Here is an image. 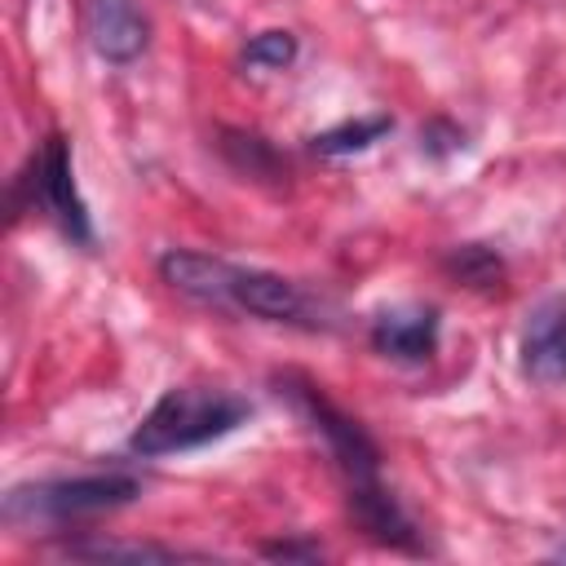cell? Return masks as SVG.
I'll return each instance as SVG.
<instances>
[{"mask_svg":"<svg viewBox=\"0 0 566 566\" xmlns=\"http://www.w3.org/2000/svg\"><path fill=\"white\" fill-rule=\"evenodd\" d=\"M248 402L230 389H208V385H177L168 389L133 429L128 447L137 455H172V451H195L203 442L226 438L248 420Z\"/></svg>","mask_w":566,"mask_h":566,"instance_id":"1","label":"cell"},{"mask_svg":"<svg viewBox=\"0 0 566 566\" xmlns=\"http://www.w3.org/2000/svg\"><path fill=\"white\" fill-rule=\"evenodd\" d=\"M142 495V482L133 473H88V478H57V482H31L13 486L4 495L9 522H80L93 513H111Z\"/></svg>","mask_w":566,"mask_h":566,"instance_id":"2","label":"cell"},{"mask_svg":"<svg viewBox=\"0 0 566 566\" xmlns=\"http://www.w3.org/2000/svg\"><path fill=\"white\" fill-rule=\"evenodd\" d=\"M18 181L31 190V208L40 203V208L62 226L66 239H75V243H93V226H88V208H84V199H80V190H75L71 146H66V137L53 133V137L40 146V155L31 159V172L18 177Z\"/></svg>","mask_w":566,"mask_h":566,"instance_id":"3","label":"cell"},{"mask_svg":"<svg viewBox=\"0 0 566 566\" xmlns=\"http://www.w3.org/2000/svg\"><path fill=\"white\" fill-rule=\"evenodd\" d=\"M287 385H292V380H287ZM287 394H292V402L305 411V420L323 433L327 451H332L336 464L349 473V482H371V478H376V442L363 433V424L349 420L345 411H336L314 385H292Z\"/></svg>","mask_w":566,"mask_h":566,"instance_id":"4","label":"cell"},{"mask_svg":"<svg viewBox=\"0 0 566 566\" xmlns=\"http://www.w3.org/2000/svg\"><path fill=\"white\" fill-rule=\"evenodd\" d=\"M522 371L535 385L566 380V296L539 305L522 332Z\"/></svg>","mask_w":566,"mask_h":566,"instance_id":"5","label":"cell"},{"mask_svg":"<svg viewBox=\"0 0 566 566\" xmlns=\"http://www.w3.org/2000/svg\"><path fill=\"white\" fill-rule=\"evenodd\" d=\"M234 270H239V265H230V261H221V256L186 252V248H172V252L159 256L164 283L177 287L181 296H195V301H208V305H230Z\"/></svg>","mask_w":566,"mask_h":566,"instance_id":"6","label":"cell"},{"mask_svg":"<svg viewBox=\"0 0 566 566\" xmlns=\"http://www.w3.org/2000/svg\"><path fill=\"white\" fill-rule=\"evenodd\" d=\"M230 305L256 314V318H274V323H301L310 314L305 292L270 270H234V287H230Z\"/></svg>","mask_w":566,"mask_h":566,"instance_id":"7","label":"cell"},{"mask_svg":"<svg viewBox=\"0 0 566 566\" xmlns=\"http://www.w3.org/2000/svg\"><path fill=\"white\" fill-rule=\"evenodd\" d=\"M371 345L385 358L398 363H424L438 349V310L411 305V310H385L371 323Z\"/></svg>","mask_w":566,"mask_h":566,"instance_id":"8","label":"cell"},{"mask_svg":"<svg viewBox=\"0 0 566 566\" xmlns=\"http://www.w3.org/2000/svg\"><path fill=\"white\" fill-rule=\"evenodd\" d=\"M88 35L106 62H133L146 49V18L137 0H88Z\"/></svg>","mask_w":566,"mask_h":566,"instance_id":"9","label":"cell"},{"mask_svg":"<svg viewBox=\"0 0 566 566\" xmlns=\"http://www.w3.org/2000/svg\"><path fill=\"white\" fill-rule=\"evenodd\" d=\"M349 513L354 522L376 539V544H389V548H416V526L411 517L398 509V500L371 478V482H349Z\"/></svg>","mask_w":566,"mask_h":566,"instance_id":"10","label":"cell"},{"mask_svg":"<svg viewBox=\"0 0 566 566\" xmlns=\"http://www.w3.org/2000/svg\"><path fill=\"white\" fill-rule=\"evenodd\" d=\"M389 128H394V119H389V115L349 119V124H336V128L318 133V137H314V150H318V155H354V150H367L371 142H380Z\"/></svg>","mask_w":566,"mask_h":566,"instance_id":"11","label":"cell"},{"mask_svg":"<svg viewBox=\"0 0 566 566\" xmlns=\"http://www.w3.org/2000/svg\"><path fill=\"white\" fill-rule=\"evenodd\" d=\"M447 270L451 274H460L464 283H473V287H491L495 279H500V256L491 252V248H482V243H464V248H455L451 256H447Z\"/></svg>","mask_w":566,"mask_h":566,"instance_id":"12","label":"cell"},{"mask_svg":"<svg viewBox=\"0 0 566 566\" xmlns=\"http://www.w3.org/2000/svg\"><path fill=\"white\" fill-rule=\"evenodd\" d=\"M292 57H296V35H292V31H261V35H252L248 49H243V62H248V66H270V71L287 66Z\"/></svg>","mask_w":566,"mask_h":566,"instance_id":"13","label":"cell"},{"mask_svg":"<svg viewBox=\"0 0 566 566\" xmlns=\"http://www.w3.org/2000/svg\"><path fill=\"white\" fill-rule=\"evenodd\" d=\"M226 155L234 159V168H243V172H252V177L279 172L274 150H270L261 137H252V133H226Z\"/></svg>","mask_w":566,"mask_h":566,"instance_id":"14","label":"cell"},{"mask_svg":"<svg viewBox=\"0 0 566 566\" xmlns=\"http://www.w3.org/2000/svg\"><path fill=\"white\" fill-rule=\"evenodd\" d=\"M71 557H133V562H168L172 548L159 544H71Z\"/></svg>","mask_w":566,"mask_h":566,"instance_id":"15","label":"cell"},{"mask_svg":"<svg viewBox=\"0 0 566 566\" xmlns=\"http://www.w3.org/2000/svg\"><path fill=\"white\" fill-rule=\"evenodd\" d=\"M420 146H424L429 155H438V159H442V155H451V150H460V146H464V133H460V128H451L447 119H433V124L420 133Z\"/></svg>","mask_w":566,"mask_h":566,"instance_id":"16","label":"cell"},{"mask_svg":"<svg viewBox=\"0 0 566 566\" xmlns=\"http://www.w3.org/2000/svg\"><path fill=\"white\" fill-rule=\"evenodd\" d=\"M261 553L265 557H292V562H318V548L314 544H265Z\"/></svg>","mask_w":566,"mask_h":566,"instance_id":"17","label":"cell"},{"mask_svg":"<svg viewBox=\"0 0 566 566\" xmlns=\"http://www.w3.org/2000/svg\"><path fill=\"white\" fill-rule=\"evenodd\" d=\"M557 557H562V562H566V548H562V553H557Z\"/></svg>","mask_w":566,"mask_h":566,"instance_id":"18","label":"cell"}]
</instances>
